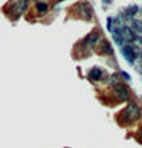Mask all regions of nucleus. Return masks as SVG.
Masks as SVG:
<instances>
[{
	"instance_id": "nucleus-1",
	"label": "nucleus",
	"mask_w": 142,
	"mask_h": 148,
	"mask_svg": "<svg viewBox=\"0 0 142 148\" xmlns=\"http://www.w3.org/2000/svg\"><path fill=\"white\" fill-rule=\"evenodd\" d=\"M141 52L142 47L139 46V43H127L121 47V53L130 64H133L138 58H141Z\"/></svg>"
},
{
	"instance_id": "nucleus-2",
	"label": "nucleus",
	"mask_w": 142,
	"mask_h": 148,
	"mask_svg": "<svg viewBox=\"0 0 142 148\" xmlns=\"http://www.w3.org/2000/svg\"><path fill=\"white\" fill-rule=\"evenodd\" d=\"M141 116V107L138 106V104H128V107L125 108V110L121 113V119L122 122L125 124H132L134 122V121H138Z\"/></svg>"
},
{
	"instance_id": "nucleus-3",
	"label": "nucleus",
	"mask_w": 142,
	"mask_h": 148,
	"mask_svg": "<svg viewBox=\"0 0 142 148\" xmlns=\"http://www.w3.org/2000/svg\"><path fill=\"white\" fill-rule=\"evenodd\" d=\"M113 90H115V95H116L119 99H122V101H127L128 99V96H130V93H128V89H127V86H125L124 83H116V84H113Z\"/></svg>"
},
{
	"instance_id": "nucleus-4",
	"label": "nucleus",
	"mask_w": 142,
	"mask_h": 148,
	"mask_svg": "<svg viewBox=\"0 0 142 148\" xmlns=\"http://www.w3.org/2000/svg\"><path fill=\"white\" fill-rule=\"evenodd\" d=\"M76 11H78V14L81 17H84L87 20L92 18V15H93V11H92V6L87 2H81L78 6H76Z\"/></svg>"
},
{
	"instance_id": "nucleus-5",
	"label": "nucleus",
	"mask_w": 142,
	"mask_h": 148,
	"mask_svg": "<svg viewBox=\"0 0 142 148\" xmlns=\"http://www.w3.org/2000/svg\"><path fill=\"white\" fill-rule=\"evenodd\" d=\"M26 8H28V0H19V2L15 3L14 11H15V14H17V15H20V14H23L26 11Z\"/></svg>"
},
{
	"instance_id": "nucleus-6",
	"label": "nucleus",
	"mask_w": 142,
	"mask_h": 148,
	"mask_svg": "<svg viewBox=\"0 0 142 148\" xmlns=\"http://www.w3.org/2000/svg\"><path fill=\"white\" fill-rule=\"evenodd\" d=\"M89 78L90 79H93V81H99L101 78H102V69H99V67H93L89 72Z\"/></svg>"
},
{
	"instance_id": "nucleus-7",
	"label": "nucleus",
	"mask_w": 142,
	"mask_h": 148,
	"mask_svg": "<svg viewBox=\"0 0 142 148\" xmlns=\"http://www.w3.org/2000/svg\"><path fill=\"white\" fill-rule=\"evenodd\" d=\"M99 32H92V34H89L87 35V38H86V43L87 45H90V46H95L96 43H98V40H99Z\"/></svg>"
},
{
	"instance_id": "nucleus-8",
	"label": "nucleus",
	"mask_w": 142,
	"mask_h": 148,
	"mask_svg": "<svg viewBox=\"0 0 142 148\" xmlns=\"http://www.w3.org/2000/svg\"><path fill=\"white\" fill-rule=\"evenodd\" d=\"M132 31L134 34H142V21L141 20H133L132 21Z\"/></svg>"
},
{
	"instance_id": "nucleus-9",
	"label": "nucleus",
	"mask_w": 142,
	"mask_h": 148,
	"mask_svg": "<svg viewBox=\"0 0 142 148\" xmlns=\"http://www.w3.org/2000/svg\"><path fill=\"white\" fill-rule=\"evenodd\" d=\"M138 11H139V8L136 6V5H132V6H128L125 9V15H127V17H133V15H136Z\"/></svg>"
},
{
	"instance_id": "nucleus-10",
	"label": "nucleus",
	"mask_w": 142,
	"mask_h": 148,
	"mask_svg": "<svg viewBox=\"0 0 142 148\" xmlns=\"http://www.w3.org/2000/svg\"><path fill=\"white\" fill-rule=\"evenodd\" d=\"M35 9L38 11V12L45 14L46 11H47V3H45V2H38V3H35Z\"/></svg>"
},
{
	"instance_id": "nucleus-11",
	"label": "nucleus",
	"mask_w": 142,
	"mask_h": 148,
	"mask_svg": "<svg viewBox=\"0 0 142 148\" xmlns=\"http://www.w3.org/2000/svg\"><path fill=\"white\" fill-rule=\"evenodd\" d=\"M102 52L104 53H108V55H112L113 53V49H112V46H110V43L108 41H102Z\"/></svg>"
},
{
	"instance_id": "nucleus-12",
	"label": "nucleus",
	"mask_w": 142,
	"mask_h": 148,
	"mask_svg": "<svg viewBox=\"0 0 142 148\" xmlns=\"http://www.w3.org/2000/svg\"><path fill=\"white\" fill-rule=\"evenodd\" d=\"M107 29L110 31L112 34L115 32V18H110V17L107 18Z\"/></svg>"
},
{
	"instance_id": "nucleus-13",
	"label": "nucleus",
	"mask_w": 142,
	"mask_h": 148,
	"mask_svg": "<svg viewBox=\"0 0 142 148\" xmlns=\"http://www.w3.org/2000/svg\"><path fill=\"white\" fill-rule=\"evenodd\" d=\"M121 76H124V78L127 79V81H130V75H128V73H125V72H121Z\"/></svg>"
},
{
	"instance_id": "nucleus-14",
	"label": "nucleus",
	"mask_w": 142,
	"mask_h": 148,
	"mask_svg": "<svg viewBox=\"0 0 142 148\" xmlns=\"http://www.w3.org/2000/svg\"><path fill=\"white\" fill-rule=\"evenodd\" d=\"M110 2H112V0H102V3H104V5H108Z\"/></svg>"
},
{
	"instance_id": "nucleus-15",
	"label": "nucleus",
	"mask_w": 142,
	"mask_h": 148,
	"mask_svg": "<svg viewBox=\"0 0 142 148\" xmlns=\"http://www.w3.org/2000/svg\"><path fill=\"white\" fill-rule=\"evenodd\" d=\"M141 134H142V127H141Z\"/></svg>"
},
{
	"instance_id": "nucleus-16",
	"label": "nucleus",
	"mask_w": 142,
	"mask_h": 148,
	"mask_svg": "<svg viewBox=\"0 0 142 148\" xmlns=\"http://www.w3.org/2000/svg\"><path fill=\"white\" fill-rule=\"evenodd\" d=\"M141 58H142V52H141Z\"/></svg>"
}]
</instances>
